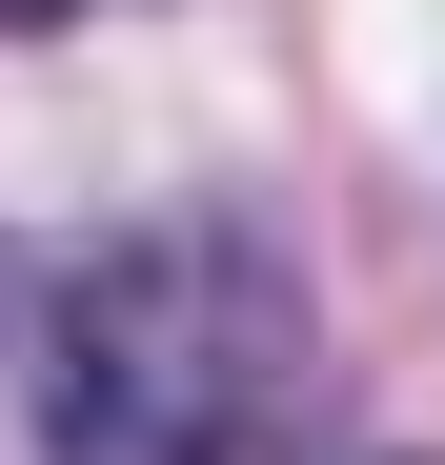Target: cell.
<instances>
[{
  "mask_svg": "<svg viewBox=\"0 0 445 465\" xmlns=\"http://www.w3.org/2000/svg\"><path fill=\"white\" fill-rule=\"evenodd\" d=\"M41 465H324V324L222 223L41 283Z\"/></svg>",
  "mask_w": 445,
  "mask_h": 465,
  "instance_id": "cell-1",
  "label": "cell"
},
{
  "mask_svg": "<svg viewBox=\"0 0 445 465\" xmlns=\"http://www.w3.org/2000/svg\"><path fill=\"white\" fill-rule=\"evenodd\" d=\"M41 21H82V0H0V41H41Z\"/></svg>",
  "mask_w": 445,
  "mask_h": 465,
  "instance_id": "cell-2",
  "label": "cell"
}]
</instances>
